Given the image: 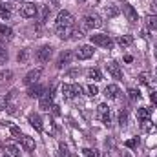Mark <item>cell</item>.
Returning <instances> with one entry per match:
<instances>
[{
  "instance_id": "1",
  "label": "cell",
  "mask_w": 157,
  "mask_h": 157,
  "mask_svg": "<svg viewBox=\"0 0 157 157\" xmlns=\"http://www.w3.org/2000/svg\"><path fill=\"white\" fill-rule=\"evenodd\" d=\"M90 42H91V46H101V48H106V49L113 48V40L110 39V35H106V33L90 35Z\"/></svg>"
},
{
  "instance_id": "2",
  "label": "cell",
  "mask_w": 157,
  "mask_h": 157,
  "mask_svg": "<svg viewBox=\"0 0 157 157\" xmlns=\"http://www.w3.org/2000/svg\"><path fill=\"white\" fill-rule=\"evenodd\" d=\"M102 26V20H101V17L99 15H95V13H88V15H84L82 17V28L84 29H97V28H101Z\"/></svg>"
},
{
  "instance_id": "3",
  "label": "cell",
  "mask_w": 157,
  "mask_h": 157,
  "mask_svg": "<svg viewBox=\"0 0 157 157\" xmlns=\"http://www.w3.org/2000/svg\"><path fill=\"white\" fill-rule=\"evenodd\" d=\"M53 57V46L51 44H44L35 51V59L39 62H49V59Z\"/></svg>"
},
{
  "instance_id": "4",
  "label": "cell",
  "mask_w": 157,
  "mask_h": 157,
  "mask_svg": "<svg viewBox=\"0 0 157 157\" xmlns=\"http://www.w3.org/2000/svg\"><path fill=\"white\" fill-rule=\"evenodd\" d=\"M93 53H95L93 46H90V44H82V46H78L77 51H75V59H78V60H88V59L93 57Z\"/></svg>"
},
{
  "instance_id": "5",
  "label": "cell",
  "mask_w": 157,
  "mask_h": 157,
  "mask_svg": "<svg viewBox=\"0 0 157 157\" xmlns=\"http://www.w3.org/2000/svg\"><path fill=\"white\" fill-rule=\"evenodd\" d=\"M60 91H62V95H64L66 99H73L75 95H80L84 90H82V86H78V84H64V86L60 88Z\"/></svg>"
},
{
  "instance_id": "6",
  "label": "cell",
  "mask_w": 157,
  "mask_h": 157,
  "mask_svg": "<svg viewBox=\"0 0 157 157\" xmlns=\"http://www.w3.org/2000/svg\"><path fill=\"white\" fill-rule=\"evenodd\" d=\"M73 24H75V20L70 11H60L57 15V28H66V26H73Z\"/></svg>"
},
{
  "instance_id": "7",
  "label": "cell",
  "mask_w": 157,
  "mask_h": 157,
  "mask_svg": "<svg viewBox=\"0 0 157 157\" xmlns=\"http://www.w3.org/2000/svg\"><path fill=\"white\" fill-rule=\"evenodd\" d=\"M97 119H101L106 126L112 124V117H110V108H108V104H99V106H97Z\"/></svg>"
},
{
  "instance_id": "8",
  "label": "cell",
  "mask_w": 157,
  "mask_h": 157,
  "mask_svg": "<svg viewBox=\"0 0 157 157\" xmlns=\"http://www.w3.org/2000/svg\"><path fill=\"white\" fill-rule=\"evenodd\" d=\"M37 15H39V7L35 4H24L20 7V17L24 18H35Z\"/></svg>"
},
{
  "instance_id": "9",
  "label": "cell",
  "mask_w": 157,
  "mask_h": 157,
  "mask_svg": "<svg viewBox=\"0 0 157 157\" xmlns=\"http://www.w3.org/2000/svg\"><path fill=\"white\" fill-rule=\"evenodd\" d=\"M75 59V53L73 51H70V49H64L62 53H60V57L57 59V68H64V66H68V64H71V60Z\"/></svg>"
},
{
  "instance_id": "10",
  "label": "cell",
  "mask_w": 157,
  "mask_h": 157,
  "mask_svg": "<svg viewBox=\"0 0 157 157\" xmlns=\"http://www.w3.org/2000/svg\"><path fill=\"white\" fill-rule=\"evenodd\" d=\"M39 106H40V110H44V112H49V110L53 108V93H51V91H46V93L40 97Z\"/></svg>"
},
{
  "instance_id": "11",
  "label": "cell",
  "mask_w": 157,
  "mask_h": 157,
  "mask_svg": "<svg viewBox=\"0 0 157 157\" xmlns=\"http://www.w3.org/2000/svg\"><path fill=\"white\" fill-rule=\"evenodd\" d=\"M42 77V68H37V70H31L26 77H24V84L26 86H31V84H37L39 78Z\"/></svg>"
},
{
  "instance_id": "12",
  "label": "cell",
  "mask_w": 157,
  "mask_h": 157,
  "mask_svg": "<svg viewBox=\"0 0 157 157\" xmlns=\"http://www.w3.org/2000/svg\"><path fill=\"white\" fill-rule=\"evenodd\" d=\"M106 70H108V73L113 78H117V80L122 78V70H121V66H119L115 60H110V62L106 64Z\"/></svg>"
},
{
  "instance_id": "13",
  "label": "cell",
  "mask_w": 157,
  "mask_h": 157,
  "mask_svg": "<svg viewBox=\"0 0 157 157\" xmlns=\"http://www.w3.org/2000/svg\"><path fill=\"white\" fill-rule=\"evenodd\" d=\"M44 93H46V88L42 84H31L28 90V97H31V99H40Z\"/></svg>"
},
{
  "instance_id": "14",
  "label": "cell",
  "mask_w": 157,
  "mask_h": 157,
  "mask_svg": "<svg viewBox=\"0 0 157 157\" xmlns=\"http://www.w3.org/2000/svg\"><path fill=\"white\" fill-rule=\"evenodd\" d=\"M73 31H75V28H73V26L57 28V35H59V39H62V40H70L71 37H73Z\"/></svg>"
},
{
  "instance_id": "15",
  "label": "cell",
  "mask_w": 157,
  "mask_h": 157,
  "mask_svg": "<svg viewBox=\"0 0 157 157\" xmlns=\"http://www.w3.org/2000/svg\"><path fill=\"white\" fill-rule=\"evenodd\" d=\"M122 13L126 15V18H128L132 24H135V22H137V11L133 9V6H130V4H124V6H122Z\"/></svg>"
},
{
  "instance_id": "16",
  "label": "cell",
  "mask_w": 157,
  "mask_h": 157,
  "mask_svg": "<svg viewBox=\"0 0 157 157\" xmlns=\"http://www.w3.org/2000/svg\"><path fill=\"white\" fill-rule=\"evenodd\" d=\"M119 93H121V90H119L117 84H108L106 90H104V95H106V99H110V101H115L119 97Z\"/></svg>"
},
{
  "instance_id": "17",
  "label": "cell",
  "mask_w": 157,
  "mask_h": 157,
  "mask_svg": "<svg viewBox=\"0 0 157 157\" xmlns=\"http://www.w3.org/2000/svg\"><path fill=\"white\" fill-rule=\"evenodd\" d=\"M13 15V6H9L7 2H0V18L9 20Z\"/></svg>"
},
{
  "instance_id": "18",
  "label": "cell",
  "mask_w": 157,
  "mask_h": 157,
  "mask_svg": "<svg viewBox=\"0 0 157 157\" xmlns=\"http://www.w3.org/2000/svg\"><path fill=\"white\" fill-rule=\"evenodd\" d=\"M20 143H22V146H24V150H26V152H33V150H35V139H33V137L22 135Z\"/></svg>"
},
{
  "instance_id": "19",
  "label": "cell",
  "mask_w": 157,
  "mask_h": 157,
  "mask_svg": "<svg viewBox=\"0 0 157 157\" xmlns=\"http://www.w3.org/2000/svg\"><path fill=\"white\" fill-rule=\"evenodd\" d=\"M28 121H29V124H31L37 132H42V119H40L39 113H31V115L28 117Z\"/></svg>"
},
{
  "instance_id": "20",
  "label": "cell",
  "mask_w": 157,
  "mask_h": 157,
  "mask_svg": "<svg viewBox=\"0 0 157 157\" xmlns=\"http://www.w3.org/2000/svg\"><path fill=\"white\" fill-rule=\"evenodd\" d=\"M13 39V29L6 24H0V40H11Z\"/></svg>"
},
{
  "instance_id": "21",
  "label": "cell",
  "mask_w": 157,
  "mask_h": 157,
  "mask_svg": "<svg viewBox=\"0 0 157 157\" xmlns=\"http://www.w3.org/2000/svg\"><path fill=\"white\" fill-rule=\"evenodd\" d=\"M144 22H146V28H148L150 31H157V17L155 15H148Z\"/></svg>"
},
{
  "instance_id": "22",
  "label": "cell",
  "mask_w": 157,
  "mask_h": 157,
  "mask_svg": "<svg viewBox=\"0 0 157 157\" xmlns=\"http://www.w3.org/2000/svg\"><path fill=\"white\" fill-rule=\"evenodd\" d=\"M82 90H84V93H86L88 97H95V95L99 93V88H97L95 84H86Z\"/></svg>"
},
{
  "instance_id": "23",
  "label": "cell",
  "mask_w": 157,
  "mask_h": 157,
  "mask_svg": "<svg viewBox=\"0 0 157 157\" xmlns=\"http://www.w3.org/2000/svg\"><path fill=\"white\" fill-rule=\"evenodd\" d=\"M88 78H91V80L99 82V80H102V73H101L97 68H91V70H88Z\"/></svg>"
},
{
  "instance_id": "24",
  "label": "cell",
  "mask_w": 157,
  "mask_h": 157,
  "mask_svg": "<svg viewBox=\"0 0 157 157\" xmlns=\"http://www.w3.org/2000/svg\"><path fill=\"white\" fill-rule=\"evenodd\" d=\"M132 42H133V37H132V35H122V37H119L117 39V44L119 46H122V48H128Z\"/></svg>"
},
{
  "instance_id": "25",
  "label": "cell",
  "mask_w": 157,
  "mask_h": 157,
  "mask_svg": "<svg viewBox=\"0 0 157 157\" xmlns=\"http://www.w3.org/2000/svg\"><path fill=\"white\" fill-rule=\"evenodd\" d=\"M137 119L139 121L150 119V108H137Z\"/></svg>"
},
{
  "instance_id": "26",
  "label": "cell",
  "mask_w": 157,
  "mask_h": 157,
  "mask_svg": "<svg viewBox=\"0 0 157 157\" xmlns=\"http://www.w3.org/2000/svg\"><path fill=\"white\" fill-rule=\"evenodd\" d=\"M141 126H143V130H144L146 133H152V132H155V124H152V122H150V119H146V121H141Z\"/></svg>"
},
{
  "instance_id": "27",
  "label": "cell",
  "mask_w": 157,
  "mask_h": 157,
  "mask_svg": "<svg viewBox=\"0 0 157 157\" xmlns=\"http://www.w3.org/2000/svg\"><path fill=\"white\" fill-rule=\"evenodd\" d=\"M6 152H7V155L9 157H20V152H18V148L17 146H13V144H6Z\"/></svg>"
},
{
  "instance_id": "28",
  "label": "cell",
  "mask_w": 157,
  "mask_h": 157,
  "mask_svg": "<svg viewBox=\"0 0 157 157\" xmlns=\"http://www.w3.org/2000/svg\"><path fill=\"white\" fill-rule=\"evenodd\" d=\"M13 78V71L11 70H2L0 71V82H7Z\"/></svg>"
},
{
  "instance_id": "29",
  "label": "cell",
  "mask_w": 157,
  "mask_h": 157,
  "mask_svg": "<svg viewBox=\"0 0 157 157\" xmlns=\"http://www.w3.org/2000/svg\"><path fill=\"white\" fill-rule=\"evenodd\" d=\"M82 154L86 157H101V152L99 150H95V148H84L82 150Z\"/></svg>"
},
{
  "instance_id": "30",
  "label": "cell",
  "mask_w": 157,
  "mask_h": 157,
  "mask_svg": "<svg viewBox=\"0 0 157 157\" xmlns=\"http://www.w3.org/2000/svg\"><path fill=\"white\" fill-rule=\"evenodd\" d=\"M119 124L121 126H126L128 124V112L126 110H121L119 112Z\"/></svg>"
},
{
  "instance_id": "31",
  "label": "cell",
  "mask_w": 157,
  "mask_h": 157,
  "mask_svg": "<svg viewBox=\"0 0 157 157\" xmlns=\"http://www.w3.org/2000/svg\"><path fill=\"white\" fill-rule=\"evenodd\" d=\"M49 11H51V7H49V6H42V9H40V20H42V22L48 18Z\"/></svg>"
},
{
  "instance_id": "32",
  "label": "cell",
  "mask_w": 157,
  "mask_h": 157,
  "mask_svg": "<svg viewBox=\"0 0 157 157\" xmlns=\"http://www.w3.org/2000/svg\"><path fill=\"white\" fill-rule=\"evenodd\" d=\"M9 130H11V135H13L15 139H18V141L22 139V132H20V128H18V126H11Z\"/></svg>"
},
{
  "instance_id": "33",
  "label": "cell",
  "mask_w": 157,
  "mask_h": 157,
  "mask_svg": "<svg viewBox=\"0 0 157 157\" xmlns=\"http://www.w3.org/2000/svg\"><path fill=\"white\" fill-rule=\"evenodd\" d=\"M7 60V49L4 48V44L0 42V64H4Z\"/></svg>"
},
{
  "instance_id": "34",
  "label": "cell",
  "mask_w": 157,
  "mask_h": 157,
  "mask_svg": "<svg viewBox=\"0 0 157 157\" xmlns=\"http://www.w3.org/2000/svg\"><path fill=\"white\" fill-rule=\"evenodd\" d=\"M104 13H106L108 17H115V15L119 13V9L113 7V6H106V7H104Z\"/></svg>"
},
{
  "instance_id": "35",
  "label": "cell",
  "mask_w": 157,
  "mask_h": 157,
  "mask_svg": "<svg viewBox=\"0 0 157 157\" xmlns=\"http://www.w3.org/2000/svg\"><path fill=\"white\" fill-rule=\"evenodd\" d=\"M124 146H126V148H135V146H139V137H133V139L126 141Z\"/></svg>"
},
{
  "instance_id": "36",
  "label": "cell",
  "mask_w": 157,
  "mask_h": 157,
  "mask_svg": "<svg viewBox=\"0 0 157 157\" xmlns=\"http://www.w3.org/2000/svg\"><path fill=\"white\" fill-rule=\"evenodd\" d=\"M128 93H130V99H132V101H135V99L141 97V95H139V90H135V88H130Z\"/></svg>"
},
{
  "instance_id": "37",
  "label": "cell",
  "mask_w": 157,
  "mask_h": 157,
  "mask_svg": "<svg viewBox=\"0 0 157 157\" xmlns=\"http://www.w3.org/2000/svg\"><path fill=\"white\" fill-rule=\"evenodd\" d=\"M17 59H18V62H26V60H28V49H22Z\"/></svg>"
},
{
  "instance_id": "38",
  "label": "cell",
  "mask_w": 157,
  "mask_h": 157,
  "mask_svg": "<svg viewBox=\"0 0 157 157\" xmlns=\"http://www.w3.org/2000/svg\"><path fill=\"white\" fill-rule=\"evenodd\" d=\"M139 82L146 84V82H148V75H146V73H141V75H139Z\"/></svg>"
},
{
  "instance_id": "39",
  "label": "cell",
  "mask_w": 157,
  "mask_h": 157,
  "mask_svg": "<svg viewBox=\"0 0 157 157\" xmlns=\"http://www.w3.org/2000/svg\"><path fill=\"white\" fill-rule=\"evenodd\" d=\"M6 104H7L6 99H0V110H6Z\"/></svg>"
},
{
  "instance_id": "40",
  "label": "cell",
  "mask_w": 157,
  "mask_h": 157,
  "mask_svg": "<svg viewBox=\"0 0 157 157\" xmlns=\"http://www.w3.org/2000/svg\"><path fill=\"white\" fill-rule=\"evenodd\" d=\"M150 99H152V102H155L157 104V91H154V93L150 95Z\"/></svg>"
},
{
  "instance_id": "41",
  "label": "cell",
  "mask_w": 157,
  "mask_h": 157,
  "mask_svg": "<svg viewBox=\"0 0 157 157\" xmlns=\"http://www.w3.org/2000/svg\"><path fill=\"white\" fill-rule=\"evenodd\" d=\"M154 55H155V59H157V44L154 46Z\"/></svg>"
},
{
  "instance_id": "42",
  "label": "cell",
  "mask_w": 157,
  "mask_h": 157,
  "mask_svg": "<svg viewBox=\"0 0 157 157\" xmlns=\"http://www.w3.org/2000/svg\"><path fill=\"white\" fill-rule=\"evenodd\" d=\"M122 157H130V154L128 152H122Z\"/></svg>"
},
{
  "instance_id": "43",
  "label": "cell",
  "mask_w": 157,
  "mask_h": 157,
  "mask_svg": "<svg viewBox=\"0 0 157 157\" xmlns=\"http://www.w3.org/2000/svg\"><path fill=\"white\" fill-rule=\"evenodd\" d=\"M0 157H9V155H7V154H4V155H0Z\"/></svg>"
},
{
  "instance_id": "44",
  "label": "cell",
  "mask_w": 157,
  "mask_h": 157,
  "mask_svg": "<svg viewBox=\"0 0 157 157\" xmlns=\"http://www.w3.org/2000/svg\"><path fill=\"white\" fill-rule=\"evenodd\" d=\"M80 2H86V0H80Z\"/></svg>"
},
{
  "instance_id": "45",
  "label": "cell",
  "mask_w": 157,
  "mask_h": 157,
  "mask_svg": "<svg viewBox=\"0 0 157 157\" xmlns=\"http://www.w3.org/2000/svg\"><path fill=\"white\" fill-rule=\"evenodd\" d=\"M101 157H102V155H101ZM104 157H108V155H104Z\"/></svg>"
},
{
  "instance_id": "46",
  "label": "cell",
  "mask_w": 157,
  "mask_h": 157,
  "mask_svg": "<svg viewBox=\"0 0 157 157\" xmlns=\"http://www.w3.org/2000/svg\"><path fill=\"white\" fill-rule=\"evenodd\" d=\"M121 2H124V0H121Z\"/></svg>"
},
{
  "instance_id": "47",
  "label": "cell",
  "mask_w": 157,
  "mask_h": 157,
  "mask_svg": "<svg viewBox=\"0 0 157 157\" xmlns=\"http://www.w3.org/2000/svg\"><path fill=\"white\" fill-rule=\"evenodd\" d=\"M155 73H157V70H155Z\"/></svg>"
}]
</instances>
